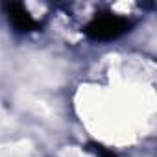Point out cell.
<instances>
[{"label":"cell","mask_w":157,"mask_h":157,"mask_svg":"<svg viewBox=\"0 0 157 157\" xmlns=\"http://www.w3.org/2000/svg\"><path fill=\"white\" fill-rule=\"evenodd\" d=\"M131 26H133L131 21L122 15L102 13V15H96L85 26V33L93 41L107 43V41H115V39H120L122 35H126L131 30Z\"/></svg>","instance_id":"6da1fadb"},{"label":"cell","mask_w":157,"mask_h":157,"mask_svg":"<svg viewBox=\"0 0 157 157\" xmlns=\"http://www.w3.org/2000/svg\"><path fill=\"white\" fill-rule=\"evenodd\" d=\"M6 13H8V19L11 22V26L21 32V33H28V32H37L41 28V24L28 13V10L19 4V2H10L6 4Z\"/></svg>","instance_id":"7a4b0ae2"},{"label":"cell","mask_w":157,"mask_h":157,"mask_svg":"<svg viewBox=\"0 0 157 157\" xmlns=\"http://www.w3.org/2000/svg\"><path fill=\"white\" fill-rule=\"evenodd\" d=\"M91 150L98 155V157H117L111 150H107V148H104L102 144H91Z\"/></svg>","instance_id":"3957f363"}]
</instances>
